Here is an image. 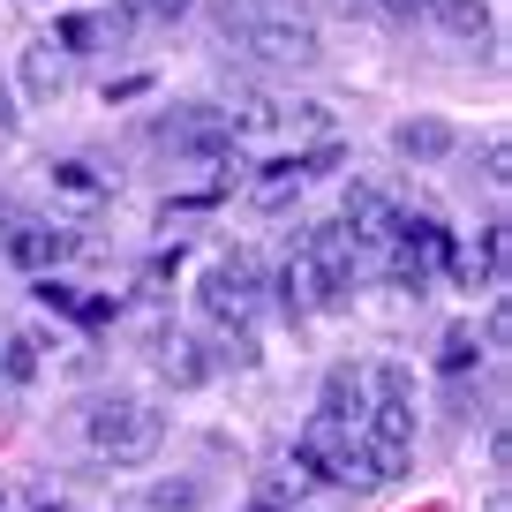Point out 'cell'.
Wrapping results in <instances>:
<instances>
[{
	"label": "cell",
	"instance_id": "6da1fadb",
	"mask_svg": "<svg viewBox=\"0 0 512 512\" xmlns=\"http://www.w3.org/2000/svg\"><path fill=\"white\" fill-rule=\"evenodd\" d=\"M354 264H362V249L347 241L339 219L302 226V241H294V272H302V287H309V309H347L354 302Z\"/></svg>",
	"mask_w": 512,
	"mask_h": 512
},
{
	"label": "cell",
	"instance_id": "7a4b0ae2",
	"mask_svg": "<svg viewBox=\"0 0 512 512\" xmlns=\"http://www.w3.org/2000/svg\"><path fill=\"white\" fill-rule=\"evenodd\" d=\"M219 38L264 53V61H317V23L294 16V8H249V0H226V8H219Z\"/></svg>",
	"mask_w": 512,
	"mask_h": 512
},
{
	"label": "cell",
	"instance_id": "3957f363",
	"mask_svg": "<svg viewBox=\"0 0 512 512\" xmlns=\"http://www.w3.org/2000/svg\"><path fill=\"white\" fill-rule=\"evenodd\" d=\"M196 309H204L219 332H234V339H249V324H256V309H264V264H256L249 249H234V256H219L204 279H196Z\"/></svg>",
	"mask_w": 512,
	"mask_h": 512
},
{
	"label": "cell",
	"instance_id": "277c9868",
	"mask_svg": "<svg viewBox=\"0 0 512 512\" xmlns=\"http://www.w3.org/2000/svg\"><path fill=\"white\" fill-rule=\"evenodd\" d=\"M83 430H91V445L106 452L113 467H144L151 452H159V437H166V415L144 407V400H98Z\"/></svg>",
	"mask_w": 512,
	"mask_h": 512
},
{
	"label": "cell",
	"instance_id": "5b68a950",
	"mask_svg": "<svg viewBox=\"0 0 512 512\" xmlns=\"http://www.w3.org/2000/svg\"><path fill=\"white\" fill-rule=\"evenodd\" d=\"M369 415H362V437L384 452H407L415 445V377H407L400 362H377L369 369Z\"/></svg>",
	"mask_w": 512,
	"mask_h": 512
},
{
	"label": "cell",
	"instance_id": "8992f818",
	"mask_svg": "<svg viewBox=\"0 0 512 512\" xmlns=\"http://www.w3.org/2000/svg\"><path fill=\"white\" fill-rule=\"evenodd\" d=\"M347 241L354 249H384V241H392V226H400V211H392V196L384 189H369V181H354L347 189Z\"/></svg>",
	"mask_w": 512,
	"mask_h": 512
},
{
	"label": "cell",
	"instance_id": "52a82bcc",
	"mask_svg": "<svg viewBox=\"0 0 512 512\" xmlns=\"http://www.w3.org/2000/svg\"><path fill=\"white\" fill-rule=\"evenodd\" d=\"M151 362H159V377L181 384V392L219 369V362H211V347H204V339H189V332H159V354H151Z\"/></svg>",
	"mask_w": 512,
	"mask_h": 512
},
{
	"label": "cell",
	"instance_id": "ba28073f",
	"mask_svg": "<svg viewBox=\"0 0 512 512\" xmlns=\"http://www.w3.org/2000/svg\"><path fill=\"white\" fill-rule=\"evenodd\" d=\"M0 241H8V256H16L23 272H46V264L68 256V234H53V226H38V219H8Z\"/></svg>",
	"mask_w": 512,
	"mask_h": 512
},
{
	"label": "cell",
	"instance_id": "9c48e42d",
	"mask_svg": "<svg viewBox=\"0 0 512 512\" xmlns=\"http://www.w3.org/2000/svg\"><path fill=\"white\" fill-rule=\"evenodd\" d=\"M61 83H68V53L53 46V38H38V46H23V91L46 106V98H61Z\"/></svg>",
	"mask_w": 512,
	"mask_h": 512
},
{
	"label": "cell",
	"instance_id": "30bf717a",
	"mask_svg": "<svg viewBox=\"0 0 512 512\" xmlns=\"http://www.w3.org/2000/svg\"><path fill=\"white\" fill-rule=\"evenodd\" d=\"M317 415H332V422H347V430H362V415H369V384L354 377V369H332V377H324Z\"/></svg>",
	"mask_w": 512,
	"mask_h": 512
},
{
	"label": "cell",
	"instance_id": "8fae6325",
	"mask_svg": "<svg viewBox=\"0 0 512 512\" xmlns=\"http://www.w3.org/2000/svg\"><path fill=\"white\" fill-rule=\"evenodd\" d=\"M392 144H400V159L430 166V159H445L460 136H452V121H400V128H392Z\"/></svg>",
	"mask_w": 512,
	"mask_h": 512
},
{
	"label": "cell",
	"instance_id": "7c38bea8",
	"mask_svg": "<svg viewBox=\"0 0 512 512\" xmlns=\"http://www.w3.org/2000/svg\"><path fill=\"white\" fill-rule=\"evenodd\" d=\"M430 16L445 23L452 38H475V46L490 38V8H482V0H430Z\"/></svg>",
	"mask_w": 512,
	"mask_h": 512
},
{
	"label": "cell",
	"instance_id": "4fadbf2b",
	"mask_svg": "<svg viewBox=\"0 0 512 512\" xmlns=\"http://www.w3.org/2000/svg\"><path fill=\"white\" fill-rule=\"evenodd\" d=\"M106 31H128V23H121V16H68V23H61V53H91Z\"/></svg>",
	"mask_w": 512,
	"mask_h": 512
},
{
	"label": "cell",
	"instance_id": "5bb4252c",
	"mask_svg": "<svg viewBox=\"0 0 512 512\" xmlns=\"http://www.w3.org/2000/svg\"><path fill=\"white\" fill-rule=\"evenodd\" d=\"M196 0H121V23H181Z\"/></svg>",
	"mask_w": 512,
	"mask_h": 512
},
{
	"label": "cell",
	"instance_id": "9a60e30c",
	"mask_svg": "<svg viewBox=\"0 0 512 512\" xmlns=\"http://www.w3.org/2000/svg\"><path fill=\"white\" fill-rule=\"evenodd\" d=\"M38 369V339L16 332V339H0V377H31Z\"/></svg>",
	"mask_w": 512,
	"mask_h": 512
},
{
	"label": "cell",
	"instance_id": "2e32d148",
	"mask_svg": "<svg viewBox=\"0 0 512 512\" xmlns=\"http://www.w3.org/2000/svg\"><path fill=\"white\" fill-rule=\"evenodd\" d=\"M196 505H204L196 482H159V490H151V512H196Z\"/></svg>",
	"mask_w": 512,
	"mask_h": 512
},
{
	"label": "cell",
	"instance_id": "e0dca14e",
	"mask_svg": "<svg viewBox=\"0 0 512 512\" xmlns=\"http://www.w3.org/2000/svg\"><path fill=\"white\" fill-rule=\"evenodd\" d=\"M482 181H490V189H505V181H512V166H505V136H490V144H482Z\"/></svg>",
	"mask_w": 512,
	"mask_h": 512
},
{
	"label": "cell",
	"instance_id": "ac0fdd59",
	"mask_svg": "<svg viewBox=\"0 0 512 512\" xmlns=\"http://www.w3.org/2000/svg\"><path fill=\"white\" fill-rule=\"evenodd\" d=\"M53 181H61V189H76V196H98V189H106V181H98V174H83V159L53 166Z\"/></svg>",
	"mask_w": 512,
	"mask_h": 512
},
{
	"label": "cell",
	"instance_id": "d6986e66",
	"mask_svg": "<svg viewBox=\"0 0 512 512\" xmlns=\"http://www.w3.org/2000/svg\"><path fill=\"white\" fill-rule=\"evenodd\" d=\"M475 362V332H445V354H437V369H467Z\"/></svg>",
	"mask_w": 512,
	"mask_h": 512
},
{
	"label": "cell",
	"instance_id": "ffe728a7",
	"mask_svg": "<svg viewBox=\"0 0 512 512\" xmlns=\"http://www.w3.org/2000/svg\"><path fill=\"white\" fill-rule=\"evenodd\" d=\"M377 16H400V23H415V16H430V0H369Z\"/></svg>",
	"mask_w": 512,
	"mask_h": 512
},
{
	"label": "cell",
	"instance_id": "44dd1931",
	"mask_svg": "<svg viewBox=\"0 0 512 512\" xmlns=\"http://www.w3.org/2000/svg\"><path fill=\"white\" fill-rule=\"evenodd\" d=\"M249 8H287V0H249Z\"/></svg>",
	"mask_w": 512,
	"mask_h": 512
},
{
	"label": "cell",
	"instance_id": "7402d4cb",
	"mask_svg": "<svg viewBox=\"0 0 512 512\" xmlns=\"http://www.w3.org/2000/svg\"><path fill=\"white\" fill-rule=\"evenodd\" d=\"M46 512H61V505H46Z\"/></svg>",
	"mask_w": 512,
	"mask_h": 512
}]
</instances>
